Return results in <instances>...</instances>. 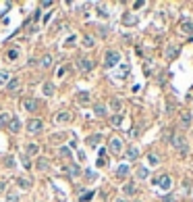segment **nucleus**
I'll return each mask as SVG.
<instances>
[{
    "label": "nucleus",
    "instance_id": "f257e3e1",
    "mask_svg": "<svg viewBox=\"0 0 193 202\" xmlns=\"http://www.w3.org/2000/svg\"><path fill=\"white\" fill-rule=\"evenodd\" d=\"M172 146L177 148V152L181 156H185V154H189V144H187V140H185V135H174L172 138Z\"/></svg>",
    "mask_w": 193,
    "mask_h": 202
},
{
    "label": "nucleus",
    "instance_id": "f03ea898",
    "mask_svg": "<svg viewBox=\"0 0 193 202\" xmlns=\"http://www.w3.org/2000/svg\"><path fill=\"white\" fill-rule=\"evenodd\" d=\"M118 63H121V52H118V50H108L106 56H104V67H106V69H112Z\"/></svg>",
    "mask_w": 193,
    "mask_h": 202
},
{
    "label": "nucleus",
    "instance_id": "7ed1b4c3",
    "mask_svg": "<svg viewBox=\"0 0 193 202\" xmlns=\"http://www.w3.org/2000/svg\"><path fill=\"white\" fill-rule=\"evenodd\" d=\"M191 121H193L191 110H183L181 119H179V127H181V129H189V127H191Z\"/></svg>",
    "mask_w": 193,
    "mask_h": 202
},
{
    "label": "nucleus",
    "instance_id": "20e7f679",
    "mask_svg": "<svg viewBox=\"0 0 193 202\" xmlns=\"http://www.w3.org/2000/svg\"><path fill=\"white\" fill-rule=\"evenodd\" d=\"M108 150H110L112 154H121V152H123V140H121V138H112L110 144H108Z\"/></svg>",
    "mask_w": 193,
    "mask_h": 202
},
{
    "label": "nucleus",
    "instance_id": "39448f33",
    "mask_svg": "<svg viewBox=\"0 0 193 202\" xmlns=\"http://www.w3.org/2000/svg\"><path fill=\"white\" fill-rule=\"evenodd\" d=\"M42 127H44L42 119H31L29 123H27V131H29V133H40Z\"/></svg>",
    "mask_w": 193,
    "mask_h": 202
},
{
    "label": "nucleus",
    "instance_id": "423d86ee",
    "mask_svg": "<svg viewBox=\"0 0 193 202\" xmlns=\"http://www.w3.org/2000/svg\"><path fill=\"white\" fill-rule=\"evenodd\" d=\"M77 67H79L81 71H91V69H93V60L81 56V59H77Z\"/></svg>",
    "mask_w": 193,
    "mask_h": 202
},
{
    "label": "nucleus",
    "instance_id": "0eeeda50",
    "mask_svg": "<svg viewBox=\"0 0 193 202\" xmlns=\"http://www.w3.org/2000/svg\"><path fill=\"white\" fill-rule=\"evenodd\" d=\"M23 108H25L27 113H33L35 108H37V100H35V98H25V100H23Z\"/></svg>",
    "mask_w": 193,
    "mask_h": 202
},
{
    "label": "nucleus",
    "instance_id": "6e6552de",
    "mask_svg": "<svg viewBox=\"0 0 193 202\" xmlns=\"http://www.w3.org/2000/svg\"><path fill=\"white\" fill-rule=\"evenodd\" d=\"M158 186H160V190L168 192L172 188V179L168 177V175H162V179H158Z\"/></svg>",
    "mask_w": 193,
    "mask_h": 202
},
{
    "label": "nucleus",
    "instance_id": "1a4fd4ad",
    "mask_svg": "<svg viewBox=\"0 0 193 202\" xmlns=\"http://www.w3.org/2000/svg\"><path fill=\"white\" fill-rule=\"evenodd\" d=\"M67 175H68V177H79V175H81V169H79V165L71 163V165L67 167Z\"/></svg>",
    "mask_w": 193,
    "mask_h": 202
},
{
    "label": "nucleus",
    "instance_id": "9d476101",
    "mask_svg": "<svg viewBox=\"0 0 193 202\" xmlns=\"http://www.w3.org/2000/svg\"><path fill=\"white\" fill-rule=\"evenodd\" d=\"M135 192H137V188H135L133 181H127L125 186H123V194H125V196H133Z\"/></svg>",
    "mask_w": 193,
    "mask_h": 202
},
{
    "label": "nucleus",
    "instance_id": "9b49d317",
    "mask_svg": "<svg viewBox=\"0 0 193 202\" xmlns=\"http://www.w3.org/2000/svg\"><path fill=\"white\" fill-rule=\"evenodd\" d=\"M71 121V113L68 110H60L56 115V123H68Z\"/></svg>",
    "mask_w": 193,
    "mask_h": 202
},
{
    "label": "nucleus",
    "instance_id": "f8f14e48",
    "mask_svg": "<svg viewBox=\"0 0 193 202\" xmlns=\"http://www.w3.org/2000/svg\"><path fill=\"white\" fill-rule=\"evenodd\" d=\"M179 54V48H177V44H168V48H166V59L170 60V59H174Z\"/></svg>",
    "mask_w": 193,
    "mask_h": 202
},
{
    "label": "nucleus",
    "instance_id": "ddd939ff",
    "mask_svg": "<svg viewBox=\"0 0 193 202\" xmlns=\"http://www.w3.org/2000/svg\"><path fill=\"white\" fill-rule=\"evenodd\" d=\"M121 108H123V102H121L118 98H112V100H110V110H114L116 115H121Z\"/></svg>",
    "mask_w": 193,
    "mask_h": 202
},
{
    "label": "nucleus",
    "instance_id": "4468645a",
    "mask_svg": "<svg viewBox=\"0 0 193 202\" xmlns=\"http://www.w3.org/2000/svg\"><path fill=\"white\" fill-rule=\"evenodd\" d=\"M9 125H11V115L6 110H2L0 113V127H9Z\"/></svg>",
    "mask_w": 193,
    "mask_h": 202
},
{
    "label": "nucleus",
    "instance_id": "2eb2a0df",
    "mask_svg": "<svg viewBox=\"0 0 193 202\" xmlns=\"http://www.w3.org/2000/svg\"><path fill=\"white\" fill-rule=\"evenodd\" d=\"M48 167H50V163H48V158H44V156L35 161V169H37V171H46Z\"/></svg>",
    "mask_w": 193,
    "mask_h": 202
},
{
    "label": "nucleus",
    "instance_id": "dca6fc26",
    "mask_svg": "<svg viewBox=\"0 0 193 202\" xmlns=\"http://www.w3.org/2000/svg\"><path fill=\"white\" fill-rule=\"evenodd\" d=\"M89 100H91L89 92H77V102H79V104H87Z\"/></svg>",
    "mask_w": 193,
    "mask_h": 202
},
{
    "label": "nucleus",
    "instance_id": "f3484780",
    "mask_svg": "<svg viewBox=\"0 0 193 202\" xmlns=\"http://www.w3.org/2000/svg\"><path fill=\"white\" fill-rule=\"evenodd\" d=\"M9 129H11V133H19V131H21V121L17 119V117H15V119H11Z\"/></svg>",
    "mask_w": 193,
    "mask_h": 202
},
{
    "label": "nucleus",
    "instance_id": "a211bd4d",
    "mask_svg": "<svg viewBox=\"0 0 193 202\" xmlns=\"http://www.w3.org/2000/svg\"><path fill=\"white\" fill-rule=\"evenodd\" d=\"M181 31L187 34V36H191L193 34V23L191 21H181Z\"/></svg>",
    "mask_w": 193,
    "mask_h": 202
},
{
    "label": "nucleus",
    "instance_id": "6ab92c4d",
    "mask_svg": "<svg viewBox=\"0 0 193 202\" xmlns=\"http://www.w3.org/2000/svg\"><path fill=\"white\" fill-rule=\"evenodd\" d=\"M25 152H27V156H35L37 154V152H40V146H37V144H27V148H25Z\"/></svg>",
    "mask_w": 193,
    "mask_h": 202
},
{
    "label": "nucleus",
    "instance_id": "aec40b11",
    "mask_svg": "<svg viewBox=\"0 0 193 202\" xmlns=\"http://www.w3.org/2000/svg\"><path fill=\"white\" fill-rule=\"evenodd\" d=\"M17 186H19L21 190H29V188H31V181L25 179V177H17Z\"/></svg>",
    "mask_w": 193,
    "mask_h": 202
},
{
    "label": "nucleus",
    "instance_id": "412c9836",
    "mask_svg": "<svg viewBox=\"0 0 193 202\" xmlns=\"http://www.w3.org/2000/svg\"><path fill=\"white\" fill-rule=\"evenodd\" d=\"M137 156H139V150H137L135 146H129V150H127V161H135Z\"/></svg>",
    "mask_w": 193,
    "mask_h": 202
},
{
    "label": "nucleus",
    "instance_id": "4be33fe9",
    "mask_svg": "<svg viewBox=\"0 0 193 202\" xmlns=\"http://www.w3.org/2000/svg\"><path fill=\"white\" fill-rule=\"evenodd\" d=\"M123 21H125V25H135L137 23V17H135V15H131V13H125Z\"/></svg>",
    "mask_w": 193,
    "mask_h": 202
},
{
    "label": "nucleus",
    "instance_id": "5701e85b",
    "mask_svg": "<svg viewBox=\"0 0 193 202\" xmlns=\"http://www.w3.org/2000/svg\"><path fill=\"white\" fill-rule=\"evenodd\" d=\"M58 154L62 156V158H68V161L73 158V152H71V148H67V146H62V148L58 150Z\"/></svg>",
    "mask_w": 193,
    "mask_h": 202
},
{
    "label": "nucleus",
    "instance_id": "b1692460",
    "mask_svg": "<svg viewBox=\"0 0 193 202\" xmlns=\"http://www.w3.org/2000/svg\"><path fill=\"white\" fill-rule=\"evenodd\" d=\"M93 113H96V117H106V106L104 104H96L93 106Z\"/></svg>",
    "mask_w": 193,
    "mask_h": 202
},
{
    "label": "nucleus",
    "instance_id": "393cba45",
    "mask_svg": "<svg viewBox=\"0 0 193 202\" xmlns=\"http://www.w3.org/2000/svg\"><path fill=\"white\" fill-rule=\"evenodd\" d=\"M125 175H129V165H121L116 169V177H125Z\"/></svg>",
    "mask_w": 193,
    "mask_h": 202
},
{
    "label": "nucleus",
    "instance_id": "a878e982",
    "mask_svg": "<svg viewBox=\"0 0 193 202\" xmlns=\"http://www.w3.org/2000/svg\"><path fill=\"white\" fill-rule=\"evenodd\" d=\"M17 88H19V79H17V77H12L11 81L6 83V90H9V92H15Z\"/></svg>",
    "mask_w": 193,
    "mask_h": 202
},
{
    "label": "nucleus",
    "instance_id": "bb28decb",
    "mask_svg": "<svg viewBox=\"0 0 193 202\" xmlns=\"http://www.w3.org/2000/svg\"><path fill=\"white\" fill-rule=\"evenodd\" d=\"M42 90H44V96H52V94H54V85H52L50 81H46Z\"/></svg>",
    "mask_w": 193,
    "mask_h": 202
},
{
    "label": "nucleus",
    "instance_id": "cd10ccee",
    "mask_svg": "<svg viewBox=\"0 0 193 202\" xmlns=\"http://www.w3.org/2000/svg\"><path fill=\"white\" fill-rule=\"evenodd\" d=\"M100 140H102V135H100V133H96V135H89V138H87V144H89V146H98Z\"/></svg>",
    "mask_w": 193,
    "mask_h": 202
},
{
    "label": "nucleus",
    "instance_id": "c85d7f7f",
    "mask_svg": "<svg viewBox=\"0 0 193 202\" xmlns=\"http://www.w3.org/2000/svg\"><path fill=\"white\" fill-rule=\"evenodd\" d=\"M19 196H21L19 192H9L6 194V202H19Z\"/></svg>",
    "mask_w": 193,
    "mask_h": 202
},
{
    "label": "nucleus",
    "instance_id": "c756f323",
    "mask_svg": "<svg viewBox=\"0 0 193 202\" xmlns=\"http://www.w3.org/2000/svg\"><path fill=\"white\" fill-rule=\"evenodd\" d=\"M2 165H4V167H9V169H12V167H15V158H12L11 154H9V156H4V158H2Z\"/></svg>",
    "mask_w": 193,
    "mask_h": 202
},
{
    "label": "nucleus",
    "instance_id": "7c9ffc66",
    "mask_svg": "<svg viewBox=\"0 0 193 202\" xmlns=\"http://www.w3.org/2000/svg\"><path fill=\"white\" fill-rule=\"evenodd\" d=\"M83 46H85V48H91V46H96V40H93L91 36H85V38H83Z\"/></svg>",
    "mask_w": 193,
    "mask_h": 202
},
{
    "label": "nucleus",
    "instance_id": "2f4dec72",
    "mask_svg": "<svg viewBox=\"0 0 193 202\" xmlns=\"http://www.w3.org/2000/svg\"><path fill=\"white\" fill-rule=\"evenodd\" d=\"M9 81H11V75H9L6 71H0V83H2V85H6Z\"/></svg>",
    "mask_w": 193,
    "mask_h": 202
},
{
    "label": "nucleus",
    "instance_id": "473e14b6",
    "mask_svg": "<svg viewBox=\"0 0 193 202\" xmlns=\"http://www.w3.org/2000/svg\"><path fill=\"white\" fill-rule=\"evenodd\" d=\"M40 65H42V67H44V69H48V67H50V65H52V56H50V54H46L44 59H42V63H40Z\"/></svg>",
    "mask_w": 193,
    "mask_h": 202
},
{
    "label": "nucleus",
    "instance_id": "72a5a7b5",
    "mask_svg": "<svg viewBox=\"0 0 193 202\" xmlns=\"http://www.w3.org/2000/svg\"><path fill=\"white\" fill-rule=\"evenodd\" d=\"M110 123H112L114 127H118V125L123 123V117H121V115H112V117H110Z\"/></svg>",
    "mask_w": 193,
    "mask_h": 202
},
{
    "label": "nucleus",
    "instance_id": "f704fd0d",
    "mask_svg": "<svg viewBox=\"0 0 193 202\" xmlns=\"http://www.w3.org/2000/svg\"><path fill=\"white\" fill-rule=\"evenodd\" d=\"M148 175H149V173H148L146 167H139V169H137V177H139V179H146Z\"/></svg>",
    "mask_w": 193,
    "mask_h": 202
},
{
    "label": "nucleus",
    "instance_id": "c9c22d12",
    "mask_svg": "<svg viewBox=\"0 0 193 202\" xmlns=\"http://www.w3.org/2000/svg\"><path fill=\"white\" fill-rule=\"evenodd\" d=\"M75 42H77V36H75V34H71V36L65 40V46H75Z\"/></svg>",
    "mask_w": 193,
    "mask_h": 202
},
{
    "label": "nucleus",
    "instance_id": "e433bc0d",
    "mask_svg": "<svg viewBox=\"0 0 193 202\" xmlns=\"http://www.w3.org/2000/svg\"><path fill=\"white\" fill-rule=\"evenodd\" d=\"M148 163H149L152 167H156L160 161H158V156H156V154H148Z\"/></svg>",
    "mask_w": 193,
    "mask_h": 202
},
{
    "label": "nucleus",
    "instance_id": "4c0bfd02",
    "mask_svg": "<svg viewBox=\"0 0 193 202\" xmlns=\"http://www.w3.org/2000/svg\"><path fill=\"white\" fill-rule=\"evenodd\" d=\"M91 196H93V192H83V196H81L79 200L81 202H87V200H91Z\"/></svg>",
    "mask_w": 193,
    "mask_h": 202
},
{
    "label": "nucleus",
    "instance_id": "58836bf2",
    "mask_svg": "<svg viewBox=\"0 0 193 202\" xmlns=\"http://www.w3.org/2000/svg\"><path fill=\"white\" fill-rule=\"evenodd\" d=\"M6 56H9V60H15L17 56H19V50H9V54H6Z\"/></svg>",
    "mask_w": 193,
    "mask_h": 202
},
{
    "label": "nucleus",
    "instance_id": "ea45409f",
    "mask_svg": "<svg viewBox=\"0 0 193 202\" xmlns=\"http://www.w3.org/2000/svg\"><path fill=\"white\" fill-rule=\"evenodd\" d=\"M65 138V133H56V135H50V142H60Z\"/></svg>",
    "mask_w": 193,
    "mask_h": 202
},
{
    "label": "nucleus",
    "instance_id": "a19ab883",
    "mask_svg": "<svg viewBox=\"0 0 193 202\" xmlns=\"http://www.w3.org/2000/svg\"><path fill=\"white\" fill-rule=\"evenodd\" d=\"M85 179H87V181H93V179H96V173H93V171H85Z\"/></svg>",
    "mask_w": 193,
    "mask_h": 202
},
{
    "label": "nucleus",
    "instance_id": "79ce46f5",
    "mask_svg": "<svg viewBox=\"0 0 193 202\" xmlns=\"http://www.w3.org/2000/svg\"><path fill=\"white\" fill-rule=\"evenodd\" d=\"M21 161H23V167H27V169L31 167V161H29V156H23Z\"/></svg>",
    "mask_w": 193,
    "mask_h": 202
},
{
    "label": "nucleus",
    "instance_id": "37998d69",
    "mask_svg": "<svg viewBox=\"0 0 193 202\" xmlns=\"http://www.w3.org/2000/svg\"><path fill=\"white\" fill-rule=\"evenodd\" d=\"M98 9H100V11H98V13H100V15H102V17H108V11H106V9H104V6H98Z\"/></svg>",
    "mask_w": 193,
    "mask_h": 202
},
{
    "label": "nucleus",
    "instance_id": "c03bdc74",
    "mask_svg": "<svg viewBox=\"0 0 193 202\" xmlns=\"http://www.w3.org/2000/svg\"><path fill=\"white\" fill-rule=\"evenodd\" d=\"M65 71H67V69H65V67H60V69L56 71V75H58V77H62V75H65Z\"/></svg>",
    "mask_w": 193,
    "mask_h": 202
},
{
    "label": "nucleus",
    "instance_id": "a18cd8bd",
    "mask_svg": "<svg viewBox=\"0 0 193 202\" xmlns=\"http://www.w3.org/2000/svg\"><path fill=\"white\" fill-rule=\"evenodd\" d=\"M160 200H162V202H170V200H172V196H168V194H166V196H162Z\"/></svg>",
    "mask_w": 193,
    "mask_h": 202
},
{
    "label": "nucleus",
    "instance_id": "49530a36",
    "mask_svg": "<svg viewBox=\"0 0 193 202\" xmlns=\"http://www.w3.org/2000/svg\"><path fill=\"white\" fill-rule=\"evenodd\" d=\"M114 202H127V200H125V198H116Z\"/></svg>",
    "mask_w": 193,
    "mask_h": 202
},
{
    "label": "nucleus",
    "instance_id": "de8ad7c7",
    "mask_svg": "<svg viewBox=\"0 0 193 202\" xmlns=\"http://www.w3.org/2000/svg\"><path fill=\"white\" fill-rule=\"evenodd\" d=\"M4 186H6V183H4V181H0V190H4Z\"/></svg>",
    "mask_w": 193,
    "mask_h": 202
},
{
    "label": "nucleus",
    "instance_id": "09e8293b",
    "mask_svg": "<svg viewBox=\"0 0 193 202\" xmlns=\"http://www.w3.org/2000/svg\"><path fill=\"white\" fill-rule=\"evenodd\" d=\"M191 194H193V192H191Z\"/></svg>",
    "mask_w": 193,
    "mask_h": 202
}]
</instances>
